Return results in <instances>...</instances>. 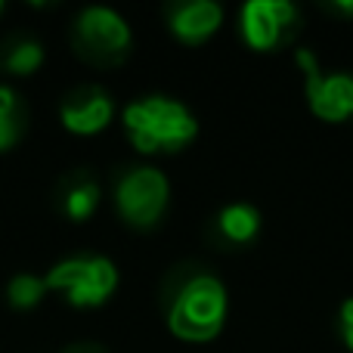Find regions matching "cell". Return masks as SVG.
<instances>
[{
	"label": "cell",
	"instance_id": "1",
	"mask_svg": "<svg viewBox=\"0 0 353 353\" xmlns=\"http://www.w3.org/2000/svg\"><path fill=\"white\" fill-rule=\"evenodd\" d=\"M124 130L137 152L143 155H171L186 149L199 137V121L171 97H143L121 112Z\"/></svg>",
	"mask_w": 353,
	"mask_h": 353
},
{
	"label": "cell",
	"instance_id": "2",
	"mask_svg": "<svg viewBox=\"0 0 353 353\" xmlns=\"http://www.w3.org/2000/svg\"><path fill=\"white\" fill-rule=\"evenodd\" d=\"M230 298L226 285L214 273H192L180 282L168 304V329L180 341L205 344L223 332Z\"/></svg>",
	"mask_w": 353,
	"mask_h": 353
},
{
	"label": "cell",
	"instance_id": "3",
	"mask_svg": "<svg viewBox=\"0 0 353 353\" xmlns=\"http://www.w3.org/2000/svg\"><path fill=\"white\" fill-rule=\"evenodd\" d=\"M50 292L65 294V301L78 310L103 307L118 288V267L109 257L84 254V257H65L59 261L47 276Z\"/></svg>",
	"mask_w": 353,
	"mask_h": 353
},
{
	"label": "cell",
	"instance_id": "4",
	"mask_svg": "<svg viewBox=\"0 0 353 353\" xmlns=\"http://www.w3.org/2000/svg\"><path fill=\"white\" fill-rule=\"evenodd\" d=\"M171 199V183L152 165L130 168L115 183V208L130 226L149 230L161 220Z\"/></svg>",
	"mask_w": 353,
	"mask_h": 353
},
{
	"label": "cell",
	"instance_id": "5",
	"mask_svg": "<svg viewBox=\"0 0 353 353\" xmlns=\"http://www.w3.org/2000/svg\"><path fill=\"white\" fill-rule=\"evenodd\" d=\"M74 47L97 65H115L130 53V25L112 6H87L74 19Z\"/></svg>",
	"mask_w": 353,
	"mask_h": 353
},
{
	"label": "cell",
	"instance_id": "6",
	"mask_svg": "<svg viewBox=\"0 0 353 353\" xmlns=\"http://www.w3.org/2000/svg\"><path fill=\"white\" fill-rule=\"evenodd\" d=\"M298 65L304 72V90L313 115L329 124H341L353 118V74L323 72L310 50H298Z\"/></svg>",
	"mask_w": 353,
	"mask_h": 353
},
{
	"label": "cell",
	"instance_id": "7",
	"mask_svg": "<svg viewBox=\"0 0 353 353\" xmlns=\"http://www.w3.org/2000/svg\"><path fill=\"white\" fill-rule=\"evenodd\" d=\"M301 25V12L292 0H248L239 12L242 41L257 53L282 47L294 37Z\"/></svg>",
	"mask_w": 353,
	"mask_h": 353
},
{
	"label": "cell",
	"instance_id": "8",
	"mask_svg": "<svg viewBox=\"0 0 353 353\" xmlns=\"http://www.w3.org/2000/svg\"><path fill=\"white\" fill-rule=\"evenodd\" d=\"M112 118H115V103H112V97L103 87H93V84L74 87L72 93H65V99L59 105L62 128L74 137L103 134L112 124Z\"/></svg>",
	"mask_w": 353,
	"mask_h": 353
},
{
	"label": "cell",
	"instance_id": "9",
	"mask_svg": "<svg viewBox=\"0 0 353 353\" xmlns=\"http://www.w3.org/2000/svg\"><path fill=\"white\" fill-rule=\"evenodd\" d=\"M171 31L183 43H205L223 25V6L214 0H189L171 10Z\"/></svg>",
	"mask_w": 353,
	"mask_h": 353
},
{
	"label": "cell",
	"instance_id": "10",
	"mask_svg": "<svg viewBox=\"0 0 353 353\" xmlns=\"http://www.w3.org/2000/svg\"><path fill=\"white\" fill-rule=\"evenodd\" d=\"M217 230L223 232V239L236 245H245L261 232V211L248 201H236V205H226L217 214Z\"/></svg>",
	"mask_w": 353,
	"mask_h": 353
},
{
	"label": "cell",
	"instance_id": "11",
	"mask_svg": "<svg viewBox=\"0 0 353 353\" xmlns=\"http://www.w3.org/2000/svg\"><path fill=\"white\" fill-rule=\"evenodd\" d=\"M28 128V109L12 87L0 84V152L12 149Z\"/></svg>",
	"mask_w": 353,
	"mask_h": 353
},
{
	"label": "cell",
	"instance_id": "12",
	"mask_svg": "<svg viewBox=\"0 0 353 353\" xmlns=\"http://www.w3.org/2000/svg\"><path fill=\"white\" fill-rule=\"evenodd\" d=\"M62 214L68 220H87L99 208V183L87 174H78L65 189H62Z\"/></svg>",
	"mask_w": 353,
	"mask_h": 353
},
{
	"label": "cell",
	"instance_id": "13",
	"mask_svg": "<svg viewBox=\"0 0 353 353\" xmlns=\"http://www.w3.org/2000/svg\"><path fill=\"white\" fill-rule=\"evenodd\" d=\"M47 279L34 273H16L6 282V298L16 310H34L43 298H47Z\"/></svg>",
	"mask_w": 353,
	"mask_h": 353
},
{
	"label": "cell",
	"instance_id": "14",
	"mask_svg": "<svg viewBox=\"0 0 353 353\" xmlns=\"http://www.w3.org/2000/svg\"><path fill=\"white\" fill-rule=\"evenodd\" d=\"M41 65H43V47L34 37H19L3 53V68L12 74H34Z\"/></svg>",
	"mask_w": 353,
	"mask_h": 353
},
{
	"label": "cell",
	"instance_id": "15",
	"mask_svg": "<svg viewBox=\"0 0 353 353\" xmlns=\"http://www.w3.org/2000/svg\"><path fill=\"white\" fill-rule=\"evenodd\" d=\"M338 329H341V338L347 344V350L353 353V298H347L338 310Z\"/></svg>",
	"mask_w": 353,
	"mask_h": 353
},
{
	"label": "cell",
	"instance_id": "16",
	"mask_svg": "<svg viewBox=\"0 0 353 353\" xmlns=\"http://www.w3.org/2000/svg\"><path fill=\"white\" fill-rule=\"evenodd\" d=\"M62 353H105V350L99 347V344H72V347Z\"/></svg>",
	"mask_w": 353,
	"mask_h": 353
},
{
	"label": "cell",
	"instance_id": "17",
	"mask_svg": "<svg viewBox=\"0 0 353 353\" xmlns=\"http://www.w3.org/2000/svg\"><path fill=\"white\" fill-rule=\"evenodd\" d=\"M332 10L344 12V16H353V0H350V3H347V0H338V3H332Z\"/></svg>",
	"mask_w": 353,
	"mask_h": 353
},
{
	"label": "cell",
	"instance_id": "18",
	"mask_svg": "<svg viewBox=\"0 0 353 353\" xmlns=\"http://www.w3.org/2000/svg\"><path fill=\"white\" fill-rule=\"evenodd\" d=\"M0 12H3V0H0Z\"/></svg>",
	"mask_w": 353,
	"mask_h": 353
}]
</instances>
